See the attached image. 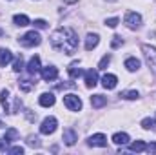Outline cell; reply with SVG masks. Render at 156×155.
<instances>
[{"mask_svg":"<svg viewBox=\"0 0 156 155\" xmlns=\"http://www.w3.org/2000/svg\"><path fill=\"white\" fill-rule=\"evenodd\" d=\"M51 44L55 49L66 53V55H75L78 49V37L75 29L71 28H60L51 35Z\"/></svg>","mask_w":156,"mask_h":155,"instance_id":"1","label":"cell"},{"mask_svg":"<svg viewBox=\"0 0 156 155\" xmlns=\"http://www.w3.org/2000/svg\"><path fill=\"white\" fill-rule=\"evenodd\" d=\"M142 51H144V57H145L147 66L151 68V71L156 75V47L149 46V44H144L142 46Z\"/></svg>","mask_w":156,"mask_h":155,"instance_id":"2","label":"cell"},{"mask_svg":"<svg viewBox=\"0 0 156 155\" xmlns=\"http://www.w3.org/2000/svg\"><path fill=\"white\" fill-rule=\"evenodd\" d=\"M64 104H66V108L71 110V112H80V110H82V100H80V97H78V95H73V93L64 95Z\"/></svg>","mask_w":156,"mask_h":155,"instance_id":"3","label":"cell"},{"mask_svg":"<svg viewBox=\"0 0 156 155\" xmlns=\"http://www.w3.org/2000/svg\"><path fill=\"white\" fill-rule=\"evenodd\" d=\"M40 42H42V37H40L37 31H29V33H26L24 37H20V44H22V46H26V47L38 46Z\"/></svg>","mask_w":156,"mask_h":155,"instance_id":"4","label":"cell"},{"mask_svg":"<svg viewBox=\"0 0 156 155\" xmlns=\"http://www.w3.org/2000/svg\"><path fill=\"white\" fill-rule=\"evenodd\" d=\"M56 126H58V122H56V119H55V117H45V119L42 120L40 133H42V135H51V133H55Z\"/></svg>","mask_w":156,"mask_h":155,"instance_id":"5","label":"cell"},{"mask_svg":"<svg viewBox=\"0 0 156 155\" xmlns=\"http://www.w3.org/2000/svg\"><path fill=\"white\" fill-rule=\"evenodd\" d=\"M125 26H127L129 29H138V28L142 26V17H140L138 13H134V11H129V13L125 15Z\"/></svg>","mask_w":156,"mask_h":155,"instance_id":"6","label":"cell"},{"mask_svg":"<svg viewBox=\"0 0 156 155\" xmlns=\"http://www.w3.org/2000/svg\"><path fill=\"white\" fill-rule=\"evenodd\" d=\"M89 146H98V148H105L107 146V139L104 133H96V135H91L89 137Z\"/></svg>","mask_w":156,"mask_h":155,"instance_id":"7","label":"cell"},{"mask_svg":"<svg viewBox=\"0 0 156 155\" xmlns=\"http://www.w3.org/2000/svg\"><path fill=\"white\" fill-rule=\"evenodd\" d=\"M56 77H58V70L55 66H47V68L42 70V78L45 82H51V80H55Z\"/></svg>","mask_w":156,"mask_h":155,"instance_id":"8","label":"cell"},{"mask_svg":"<svg viewBox=\"0 0 156 155\" xmlns=\"http://www.w3.org/2000/svg\"><path fill=\"white\" fill-rule=\"evenodd\" d=\"M96 84H98V71L96 70L85 71V86L87 88H94Z\"/></svg>","mask_w":156,"mask_h":155,"instance_id":"9","label":"cell"},{"mask_svg":"<svg viewBox=\"0 0 156 155\" xmlns=\"http://www.w3.org/2000/svg\"><path fill=\"white\" fill-rule=\"evenodd\" d=\"M62 139H64V142L67 144V146H73L75 142L78 141V135L75 130H71V128H67L66 131H64V135H62Z\"/></svg>","mask_w":156,"mask_h":155,"instance_id":"10","label":"cell"},{"mask_svg":"<svg viewBox=\"0 0 156 155\" xmlns=\"http://www.w3.org/2000/svg\"><path fill=\"white\" fill-rule=\"evenodd\" d=\"M98 42H100V37H98L96 33H89L87 39H85V49H87V51H93V49L98 46Z\"/></svg>","mask_w":156,"mask_h":155,"instance_id":"11","label":"cell"},{"mask_svg":"<svg viewBox=\"0 0 156 155\" xmlns=\"http://www.w3.org/2000/svg\"><path fill=\"white\" fill-rule=\"evenodd\" d=\"M11 60H13V53H11L9 49L2 47V49H0V68H5Z\"/></svg>","mask_w":156,"mask_h":155,"instance_id":"12","label":"cell"},{"mask_svg":"<svg viewBox=\"0 0 156 155\" xmlns=\"http://www.w3.org/2000/svg\"><path fill=\"white\" fill-rule=\"evenodd\" d=\"M55 95L53 93H42L40 95V99H38V102H40V106H44V108H49V106H53L55 104Z\"/></svg>","mask_w":156,"mask_h":155,"instance_id":"13","label":"cell"},{"mask_svg":"<svg viewBox=\"0 0 156 155\" xmlns=\"http://www.w3.org/2000/svg\"><path fill=\"white\" fill-rule=\"evenodd\" d=\"M40 70H42V68H40V57L35 55V57L29 60V64H27V71H29V75H37Z\"/></svg>","mask_w":156,"mask_h":155,"instance_id":"14","label":"cell"},{"mask_svg":"<svg viewBox=\"0 0 156 155\" xmlns=\"http://www.w3.org/2000/svg\"><path fill=\"white\" fill-rule=\"evenodd\" d=\"M116 82H118L116 75L107 73V75H104V77H102V84H104V88H105V89H113V88L116 86Z\"/></svg>","mask_w":156,"mask_h":155,"instance_id":"15","label":"cell"},{"mask_svg":"<svg viewBox=\"0 0 156 155\" xmlns=\"http://www.w3.org/2000/svg\"><path fill=\"white\" fill-rule=\"evenodd\" d=\"M91 104H93V108H102V106L107 104V97H104V95H93L91 97Z\"/></svg>","mask_w":156,"mask_h":155,"instance_id":"16","label":"cell"},{"mask_svg":"<svg viewBox=\"0 0 156 155\" xmlns=\"http://www.w3.org/2000/svg\"><path fill=\"white\" fill-rule=\"evenodd\" d=\"M125 68H127L129 71H138V68H140V60H138L136 57H129V59L125 60Z\"/></svg>","mask_w":156,"mask_h":155,"instance_id":"17","label":"cell"},{"mask_svg":"<svg viewBox=\"0 0 156 155\" xmlns=\"http://www.w3.org/2000/svg\"><path fill=\"white\" fill-rule=\"evenodd\" d=\"M7 100H9V91H7V89H2V91H0V104H2V108H4L7 113H11L9 102H7Z\"/></svg>","mask_w":156,"mask_h":155,"instance_id":"18","label":"cell"},{"mask_svg":"<svg viewBox=\"0 0 156 155\" xmlns=\"http://www.w3.org/2000/svg\"><path fill=\"white\" fill-rule=\"evenodd\" d=\"M113 142L118 144V146H123V144L129 142V135L127 133H115L113 135Z\"/></svg>","mask_w":156,"mask_h":155,"instance_id":"19","label":"cell"},{"mask_svg":"<svg viewBox=\"0 0 156 155\" xmlns=\"http://www.w3.org/2000/svg\"><path fill=\"white\" fill-rule=\"evenodd\" d=\"M13 22H15L16 26H20V28H24V26L29 24V18H27V15H15V17H13Z\"/></svg>","mask_w":156,"mask_h":155,"instance_id":"20","label":"cell"},{"mask_svg":"<svg viewBox=\"0 0 156 155\" xmlns=\"http://www.w3.org/2000/svg\"><path fill=\"white\" fill-rule=\"evenodd\" d=\"M16 137H18V131H16L15 128H9V130L5 131V135H4L2 139H4V141H5V142L9 144V142H13V141H15Z\"/></svg>","mask_w":156,"mask_h":155,"instance_id":"21","label":"cell"},{"mask_svg":"<svg viewBox=\"0 0 156 155\" xmlns=\"http://www.w3.org/2000/svg\"><path fill=\"white\" fill-rule=\"evenodd\" d=\"M142 128L144 130H153V131H156V119H151V117L144 119L142 120Z\"/></svg>","mask_w":156,"mask_h":155,"instance_id":"22","label":"cell"},{"mask_svg":"<svg viewBox=\"0 0 156 155\" xmlns=\"http://www.w3.org/2000/svg\"><path fill=\"white\" fill-rule=\"evenodd\" d=\"M118 97L127 99V100H134V99H138V97H140V93H138V91H134V89H129V91H122Z\"/></svg>","mask_w":156,"mask_h":155,"instance_id":"23","label":"cell"},{"mask_svg":"<svg viewBox=\"0 0 156 155\" xmlns=\"http://www.w3.org/2000/svg\"><path fill=\"white\" fill-rule=\"evenodd\" d=\"M67 71H69V77H71V78H78L80 75H82V70L78 68V62H75V64H71Z\"/></svg>","mask_w":156,"mask_h":155,"instance_id":"24","label":"cell"},{"mask_svg":"<svg viewBox=\"0 0 156 155\" xmlns=\"http://www.w3.org/2000/svg\"><path fill=\"white\" fill-rule=\"evenodd\" d=\"M129 150H131V152H136V153H138V152H144V150H145V142H144V141H136V142H133V144L129 146Z\"/></svg>","mask_w":156,"mask_h":155,"instance_id":"25","label":"cell"},{"mask_svg":"<svg viewBox=\"0 0 156 155\" xmlns=\"http://www.w3.org/2000/svg\"><path fill=\"white\" fill-rule=\"evenodd\" d=\"M13 70H15L16 73H20V71L24 70V60H22V57H18V59L15 60V64H13Z\"/></svg>","mask_w":156,"mask_h":155,"instance_id":"26","label":"cell"},{"mask_svg":"<svg viewBox=\"0 0 156 155\" xmlns=\"http://www.w3.org/2000/svg\"><path fill=\"white\" fill-rule=\"evenodd\" d=\"M109 62H111V57H109V55H105V57L100 60V64H98V70H105Z\"/></svg>","mask_w":156,"mask_h":155,"instance_id":"27","label":"cell"},{"mask_svg":"<svg viewBox=\"0 0 156 155\" xmlns=\"http://www.w3.org/2000/svg\"><path fill=\"white\" fill-rule=\"evenodd\" d=\"M27 144H29V146H33V148H38V146H40V139L31 135V137L27 139Z\"/></svg>","mask_w":156,"mask_h":155,"instance_id":"28","label":"cell"},{"mask_svg":"<svg viewBox=\"0 0 156 155\" xmlns=\"http://www.w3.org/2000/svg\"><path fill=\"white\" fill-rule=\"evenodd\" d=\"M31 88H33V84H31L29 80H20V89H22V91H29Z\"/></svg>","mask_w":156,"mask_h":155,"instance_id":"29","label":"cell"},{"mask_svg":"<svg viewBox=\"0 0 156 155\" xmlns=\"http://www.w3.org/2000/svg\"><path fill=\"white\" fill-rule=\"evenodd\" d=\"M122 44H123L122 37H113V40H111V47H115V49H116V47H120Z\"/></svg>","mask_w":156,"mask_h":155,"instance_id":"30","label":"cell"},{"mask_svg":"<svg viewBox=\"0 0 156 155\" xmlns=\"http://www.w3.org/2000/svg\"><path fill=\"white\" fill-rule=\"evenodd\" d=\"M33 24H35V28H38V29H45V28H47V22H45V20H42V18L35 20Z\"/></svg>","mask_w":156,"mask_h":155,"instance_id":"31","label":"cell"},{"mask_svg":"<svg viewBox=\"0 0 156 155\" xmlns=\"http://www.w3.org/2000/svg\"><path fill=\"white\" fill-rule=\"evenodd\" d=\"M9 153H15V155H22L24 153V148H22V146H13V148H9Z\"/></svg>","mask_w":156,"mask_h":155,"instance_id":"32","label":"cell"},{"mask_svg":"<svg viewBox=\"0 0 156 155\" xmlns=\"http://www.w3.org/2000/svg\"><path fill=\"white\" fill-rule=\"evenodd\" d=\"M118 22H120L118 18H109V20H105V24H107L109 28H116V26H118Z\"/></svg>","mask_w":156,"mask_h":155,"instance_id":"33","label":"cell"},{"mask_svg":"<svg viewBox=\"0 0 156 155\" xmlns=\"http://www.w3.org/2000/svg\"><path fill=\"white\" fill-rule=\"evenodd\" d=\"M145 150H147L149 153H156V142H151L149 146H145Z\"/></svg>","mask_w":156,"mask_h":155,"instance_id":"34","label":"cell"},{"mask_svg":"<svg viewBox=\"0 0 156 155\" xmlns=\"http://www.w3.org/2000/svg\"><path fill=\"white\" fill-rule=\"evenodd\" d=\"M5 146H7V142H5V141H4V139H0V152H2V150H4V148H5Z\"/></svg>","mask_w":156,"mask_h":155,"instance_id":"35","label":"cell"},{"mask_svg":"<svg viewBox=\"0 0 156 155\" xmlns=\"http://www.w3.org/2000/svg\"><path fill=\"white\" fill-rule=\"evenodd\" d=\"M2 126H4V124H2V120H0V128H2Z\"/></svg>","mask_w":156,"mask_h":155,"instance_id":"36","label":"cell"}]
</instances>
